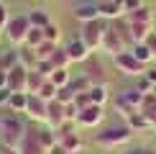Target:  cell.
<instances>
[{"instance_id":"cell-32","label":"cell","mask_w":156,"mask_h":154,"mask_svg":"<svg viewBox=\"0 0 156 154\" xmlns=\"http://www.w3.org/2000/svg\"><path fill=\"white\" fill-rule=\"evenodd\" d=\"M87 62H90V64H87V72H84V75L90 77V82H105V80H102V64L95 62L92 57H90Z\"/></svg>"},{"instance_id":"cell-22","label":"cell","mask_w":156,"mask_h":154,"mask_svg":"<svg viewBox=\"0 0 156 154\" xmlns=\"http://www.w3.org/2000/svg\"><path fill=\"white\" fill-rule=\"evenodd\" d=\"M128 28H131L133 44H138V41H146V38H148V34L154 31V23H131V21H128Z\"/></svg>"},{"instance_id":"cell-43","label":"cell","mask_w":156,"mask_h":154,"mask_svg":"<svg viewBox=\"0 0 156 154\" xmlns=\"http://www.w3.org/2000/svg\"><path fill=\"white\" fill-rule=\"evenodd\" d=\"M146 46L151 49V54H154V59H156V31H151V34H148V38H146Z\"/></svg>"},{"instance_id":"cell-20","label":"cell","mask_w":156,"mask_h":154,"mask_svg":"<svg viewBox=\"0 0 156 154\" xmlns=\"http://www.w3.org/2000/svg\"><path fill=\"white\" fill-rule=\"evenodd\" d=\"M126 123H128V128H131L133 134H136V131H154V128H151V123L146 121V116L141 113V111L131 113V116L126 118Z\"/></svg>"},{"instance_id":"cell-38","label":"cell","mask_w":156,"mask_h":154,"mask_svg":"<svg viewBox=\"0 0 156 154\" xmlns=\"http://www.w3.org/2000/svg\"><path fill=\"white\" fill-rule=\"evenodd\" d=\"M72 103H74L77 108H80V111H82V108H87V105H92V103H90V95H87V93H77Z\"/></svg>"},{"instance_id":"cell-9","label":"cell","mask_w":156,"mask_h":154,"mask_svg":"<svg viewBox=\"0 0 156 154\" xmlns=\"http://www.w3.org/2000/svg\"><path fill=\"white\" fill-rule=\"evenodd\" d=\"M26 116H28L34 123H46V100H41L38 95H28Z\"/></svg>"},{"instance_id":"cell-18","label":"cell","mask_w":156,"mask_h":154,"mask_svg":"<svg viewBox=\"0 0 156 154\" xmlns=\"http://www.w3.org/2000/svg\"><path fill=\"white\" fill-rule=\"evenodd\" d=\"M56 144H62L69 154H74V152H84V141H82V134H80V131H72V134H67V136H62Z\"/></svg>"},{"instance_id":"cell-28","label":"cell","mask_w":156,"mask_h":154,"mask_svg":"<svg viewBox=\"0 0 156 154\" xmlns=\"http://www.w3.org/2000/svg\"><path fill=\"white\" fill-rule=\"evenodd\" d=\"M16 64H18V49H8L0 54V69L3 72H10Z\"/></svg>"},{"instance_id":"cell-12","label":"cell","mask_w":156,"mask_h":154,"mask_svg":"<svg viewBox=\"0 0 156 154\" xmlns=\"http://www.w3.org/2000/svg\"><path fill=\"white\" fill-rule=\"evenodd\" d=\"M26 80H28V69L16 64L8 72V90L10 93H26Z\"/></svg>"},{"instance_id":"cell-48","label":"cell","mask_w":156,"mask_h":154,"mask_svg":"<svg viewBox=\"0 0 156 154\" xmlns=\"http://www.w3.org/2000/svg\"><path fill=\"white\" fill-rule=\"evenodd\" d=\"M123 154H141V149H136V146H131V149H126Z\"/></svg>"},{"instance_id":"cell-47","label":"cell","mask_w":156,"mask_h":154,"mask_svg":"<svg viewBox=\"0 0 156 154\" xmlns=\"http://www.w3.org/2000/svg\"><path fill=\"white\" fill-rule=\"evenodd\" d=\"M0 87H8V72L0 69Z\"/></svg>"},{"instance_id":"cell-31","label":"cell","mask_w":156,"mask_h":154,"mask_svg":"<svg viewBox=\"0 0 156 154\" xmlns=\"http://www.w3.org/2000/svg\"><path fill=\"white\" fill-rule=\"evenodd\" d=\"M49 80L54 82L56 87H64V85H69V80H72V75H69V69H67V67H59V69H54V72L49 75Z\"/></svg>"},{"instance_id":"cell-5","label":"cell","mask_w":156,"mask_h":154,"mask_svg":"<svg viewBox=\"0 0 156 154\" xmlns=\"http://www.w3.org/2000/svg\"><path fill=\"white\" fill-rule=\"evenodd\" d=\"M28 28H31L28 16L21 13V16H16V18L10 16V21H8V26H5L3 31H5V36H8V41L13 44V46H23L26 36H28Z\"/></svg>"},{"instance_id":"cell-25","label":"cell","mask_w":156,"mask_h":154,"mask_svg":"<svg viewBox=\"0 0 156 154\" xmlns=\"http://www.w3.org/2000/svg\"><path fill=\"white\" fill-rule=\"evenodd\" d=\"M36 54H34V49H28V46H18V64L26 69H34L36 67Z\"/></svg>"},{"instance_id":"cell-11","label":"cell","mask_w":156,"mask_h":154,"mask_svg":"<svg viewBox=\"0 0 156 154\" xmlns=\"http://www.w3.org/2000/svg\"><path fill=\"white\" fill-rule=\"evenodd\" d=\"M64 51H67L69 62H80V64H82V62H87L90 57H92V51L84 46V41H82L80 36H77V38H72V41H69L67 46H64Z\"/></svg>"},{"instance_id":"cell-46","label":"cell","mask_w":156,"mask_h":154,"mask_svg":"<svg viewBox=\"0 0 156 154\" xmlns=\"http://www.w3.org/2000/svg\"><path fill=\"white\" fill-rule=\"evenodd\" d=\"M0 154H18V149H13V146H5V144H0Z\"/></svg>"},{"instance_id":"cell-39","label":"cell","mask_w":156,"mask_h":154,"mask_svg":"<svg viewBox=\"0 0 156 154\" xmlns=\"http://www.w3.org/2000/svg\"><path fill=\"white\" fill-rule=\"evenodd\" d=\"M141 5H144V0H123V16H126V13L138 10Z\"/></svg>"},{"instance_id":"cell-1","label":"cell","mask_w":156,"mask_h":154,"mask_svg":"<svg viewBox=\"0 0 156 154\" xmlns=\"http://www.w3.org/2000/svg\"><path fill=\"white\" fill-rule=\"evenodd\" d=\"M26 134H28V123L23 121L21 113H5V116H0V144L18 149L21 141L26 139Z\"/></svg>"},{"instance_id":"cell-27","label":"cell","mask_w":156,"mask_h":154,"mask_svg":"<svg viewBox=\"0 0 156 154\" xmlns=\"http://www.w3.org/2000/svg\"><path fill=\"white\" fill-rule=\"evenodd\" d=\"M41 41H46V38H44V28H38V26H31V28H28V36H26V41H23V46L36 49Z\"/></svg>"},{"instance_id":"cell-30","label":"cell","mask_w":156,"mask_h":154,"mask_svg":"<svg viewBox=\"0 0 156 154\" xmlns=\"http://www.w3.org/2000/svg\"><path fill=\"white\" fill-rule=\"evenodd\" d=\"M44 38H46V41L59 44V41H62V26L56 23V21H49L46 26H44Z\"/></svg>"},{"instance_id":"cell-41","label":"cell","mask_w":156,"mask_h":154,"mask_svg":"<svg viewBox=\"0 0 156 154\" xmlns=\"http://www.w3.org/2000/svg\"><path fill=\"white\" fill-rule=\"evenodd\" d=\"M144 77L148 82H151V85L156 87V64H146V69H144Z\"/></svg>"},{"instance_id":"cell-44","label":"cell","mask_w":156,"mask_h":154,"mask_svg":"<svg viewBox=\"0 0 156 154\" xmlns=\"http://www.w3.org/2000/svg\"><path fill=\"white\" fill-rule=\"evenodd\" d=\"M8 98H10V90L8 87H0V105H8Z\"/></svg>"},{"instance_id":"cell-3","label":"cell","mask_w":156,"mask_h":154,"mask_svg":"<svg viewBox=\"0 0 156 154\" xmlns=\"http://www.w3.org/2000/svg\"><path fill=\"white\" fill-rule=\"evenodd\" d=\"M108 28H110V21H105V18H95V21L82 23L80 38L84 41V46L92 51V54L102 49V36H105V31H108Z\"/></svg>"},{"instance_id":"cell-6","label":"cell","mask_w":156,"mask_h":154,"mask_svg":"<svg viewBox=\"0 0 156 154\" xmlns=\"http://www.w3.org/2000/svg\"><path fill=\"white\" fill-rule=\"evenodd\" d=\"M113 64H115V69L123 75H131V77H138V75H144V64H141L136 57L131 54V49H126V51H120V54H115L113 57Z\"/></svg>"},{"instance_id":"cell-8","label":"cell","mask_w":156,"mask_h":154,"mask_svg":"<svg viewBox=\"0 0 156 154\" xmlns=\"http://www.w3.org/2000/svg\"><path fill=\"white\" fill-rule=\"evenodd\" d=\"M128 46H126V41L120 38V34L110 26V28L105 31V36H102V49L100 51H108L110 57H115V54H120V51H126Z\"/></svg>"},{"instance_id":"cell-16","label":"cell","mask_w":156,"mask_h":154,"mask_svg":"<svg viewBox=\"0 0 156 154\" xmlns=\"http://www.w3.org/2000/svg\"><path fill=\"white\" fill-rule=\"evenodd\" d=\"M87 95H90V103H95V105H105L108 98H110L108 82H92L90 90H87Z\"/></svg>"},{"instance_id":"cell-40","label":"cell","mask_w":156,"mask_h":154,"mask_svg":"<svg viewBox=\"0 0 156 154\" xmlns=\"http://www.w3.org/2000/svg\"><path fill=\"white\" fill-rule=\"evenodd\" d=\"M77 113H80V108H77L74 103H67V105H64V116H67V121H77Z\"/></svg>"},{"instance_id":"cell-24","label":"cell","mask_w":156,"mask_h":154,"mask_svg":"<svg viewBox=\"0 0 156 154\" xmlns=\"http://www.w3.org/2000/svg\"><path fill=\"white\" fill-rule=\"evenodd\" d=\"M131 54H133V57H136V59H138L141 64H144V67L154 62V54H151V49L146 46V41H138V44H133V46H131Z\"/></svg>"},{"instance_id":"cell-35","label":"cell","mask_w":156,"mask_h":154,"mask_svg":"<svg viewBox=\"0 0 156 154\" xmlns=\"http://www.w3.org/2000/svg\"><path fill=\"white\" fill-rule=\"evenodd\" d=\"M136 90H138V93H144V95H148V93H156V87H154L151 82L146 80L144 75H138V77H136Z\"/></svg>"},{"instance_id":"cell-7","label":"cell","mask_w":156,"mask_h":154,"mask_svg":"<svg viewBox=\"0 0 156 154\" xmlns=\"http://www.w3.org/2000/svg\"><path fill=\"white\" fill-rule=\"evenodd\" d=\"M102 121H105V105H87V108H82L80 113H77V123L84 126V128H95V126H100Z\"/></svg>"},{"instance_id":"cell-49","label":"cell","mask_w":156,"mask_h":154,"mask_svg":"<svg viewBox=\"0 0 156 154\" xmlns=\"http://www.w3.org/2000/svg\"><path fill=\"white\" fill-rule=\"evenodd\" d=\"M141 154H156L154 149H148V146H144V149H141Z\"/></svg>"},{"instance_id":"cell-17","label":"cell","mask_w":156,"mask_h":154,"mask_svg":"<svg viewBox=\"0 0 156 154\" xmlns=\"http://www.w3.org/2000/svg\"><path fill=\"white\" fill-rule=\"evenodd\" d=\"M138 111L146 116V121L151 123V128L156 131V93L144 95V103H141V108H138Z\"/></svg>"},{"instance_id":"cell-23","label":"cell","mask_w":156,"mask_h":154,"mask_svg":"<svg viewBox=\"0 0 156 154\" xmlns=\"http://www.w3.org/2000/svg\"><path fill=\"white\" fill-rule=\"evenodd\" d=\"M46 80H49V77H44L41 72H36V69H28V80H26V93H28V95H36Z\"/></svg>"},{"instance_id":"cell-4","label":"cell","mask_w":156,"mask_h":154,"mask_svg":"<svg viewBox=\"0 0 156 154\" xmlns=\"http://www.w3.org/2000/svg\"><path fill=\"white\" fill-rule=\"evenodd\" d=\"M113 103H115V111H120L123 121H126L131 113H136L141 108V103H144V93H138L136 87H128V90H123V93H118V98H115Z\"/></svg>"},{"instance_id":"cell-36","label":"cell","mask_w":156,"mask_h":154,"mask_svg":"<svg viewBox=\"0 0 156 154\" xmlns=\"http://www.w3.org/2000/svg\"><path fill=\"white\" fill-rule=\"evenodd\" d=\"M56 100H59V103H64V105H67V103H72V100H74V93H72V90H69V85H64V87H59V93H56Z\"/></svg>"},{"instance_id":"cell-26","label":"cell","mask_w":156,"mask_h":154,"mask_svg":"<svg viewBox=\"0 0 156 154\" xmlns=\"http://www.w3.org/2000/svg\"><path fill=\"white\" fill-rule=\"evenodd\" d=\"M26 16H28V21H31V26H38V28H44V26H46L51 18H49V13L44 10V8H31L28 13H26Z\"/></svg>"},{"instance_id":"cell-19","label":"cell","mask_w":156,"mask_h":154,"mask_svg":"<svg viewBox=\"0 0 156 154\" xmlns=\"http://www.w3.org/2000/svg\"><path fill=\"white\" fill-rule=\"evenodd\" d=\"M26 105H28V93H10V98H8V111L10 113H26Z\"/></svg>"},{"instance_id":"cell-15","label":"cell","mask_w":156,"mask_h":154,"mask_svg":"<svg viewBox=\"0 0 156 154\" xmlns=\"http://www.w3.org/2000/svg\"><path fill=\"white\" fill-rule=\"evenodd\" d=\"M74 18L80 23H87V21H95V18H100V13H97V3H80L74 5Z\"/></svg>"},{"instance_id":"cell-45","label":"cell","mask_w":156,"mask_h":154,"mask_svg":"<svg viewBox=\"0 0 156 154\" xmlns=\"http://www.w3.org/2000/svg\"><path fill=\"white\" fill-rule=\"evenodd\" d=\"M49 154H69V152L64 149L62 144H54V146H51V149H49Z\"/></svg>"},{"instance_id":"cell-13","label":"cell","mask_w":156,"mask_h":154,"mask_svg":"<svg viewBox=\"0 0 156 154\" xmlns=\"http://www.w3.org/2000/svg\"><path fill=\"white\" fill-rule=\"evenodd\" d=\"M64 121H67V116H64V103H59V100H49L46 103V126H51V128H56V126H62Z\"/></svg>"},{"instance_id":"cell-10","label":"cell","mask_w":156,"mask_h":154,"mask_svg":"<svg viewBox=\"0 0 156 154\" xmlns=\"http://www.w3.org/2000/svg\"><path fill=\"white\" fill-rule=\"evenodd\" d=\"M97 13L105 21H118L123 18V0H97Z\"/></svg>"},{"instance_id":"cell-50","label":"cell","mask_w":156,"mask_h":154,"mask_svg":"<svg viewBox=\"0 0 156 154\" xmlns=\"http://www.w3.org/2000/svg\"><path fill=\"white\" fill-rule=\"evenodd\" d=\"M0 38H3V28H0Z\"/></svg>"},{"instance_id":"cell-14","label":"cell","mask_w":156,"mask_h":154,"mask_svg":"<svg viewBox=\"0 0 156 154\" xmlns=\"http://www.w3.org/2000/svg\"><path fill=\"white\" fill-rule=\"evenodd\" d=\"M18 154H49V149H44V146L38 144L34 126H28V134H26V139L21 141V146H18Z\"/></svg>"},{"instance_id":"cell-2","label":"cell","mask_w":156,"mask_h":154,"mask_svg":"<svg viewBox=\"0 0 156 154\" xmlns=\"http://www.w3.org/2000/svg\"><path fill=\"white\" fill-rule=\"evenodd\" d=\"M133 139V131L128 128V123H113L108 126L105 131H100L95 136V144L97 146H105V149H115V146H123Z\"/></svg>"},{"instance_id":"cell-21","label":"cell","mask_w":156,"mask_h":154,"mask_svg":"<svg viewBox=\"0 0 156 154\" xmlns=\"http://www.w3.org/2000/svg\"><path fill=\"white\" fill-rule=\"evenodd\" d=\"M126 21H131V23H154V10L148 8V5H141L138 10H133V13H126Z\"/></svg>"},{"instance_id":"cell-34","label":"cell","mask_w":156,"mask_h":154,"mask_svg":"<svg viewBox=\"0 0 156 154\" xmlns=\"http://www.w3.org/2000/svg\"><path fill=\"white\" fill-rule=\"evenodd\" d=\"M56 93H59V87H56V85H54L51 80H46V82L41 85V90H38L36 95H38L41 100H46V103H49V100H54V98H56Z\"/></svg>"},{"instance_id":"cell-42","label":"cell","mask_w":156,"mask_h":154,"mask_svg":"<svg viewBox=\"0 0 156 154\" xmlns=\"http://www.w3.org/2000/svg\"><path fill=\"white\" fill-rule=\"evenodd\" d=\"M8 21H10V13H8V8H5V3H0V28H5Z\"/></svg>"},{"instance_id":"cell-51","label":"cell","mask_w":156,"mask_h":154,"mask_svg":"<svg viewBox=\"0 0 156 154\" xmlns=\"http://www.w3.org/2000/svg\"><path fill=\"white\" fill-rule=\"evenodd\" d=\"M74 154H84V152H74Z\"/></svg>"},{"instance_id":"cell-37","label":"cell","mask_w":156,"mask_h":154,"mask_svg":"<svg viewBox=\"0 0 156 154\" xmlns=\"http://www.w3.org/2000/svg\"><path fill=\"white\" fill-rule=\"evenodd\" d=\"M34 69H36V72H41L44 77H49L51 72H54V64H51L49 59H46V62H36V67H34Z\"/></svg>"},{"instance_id":"cell-33","label":"cell","mask_w":156,"mask_h":154,"mask_svg":"<svg viewBox=\"0 0 156 154\" xmlns=\"http://www.w3.org/2000/svg\"><path fill=\"white\" fill-rule=\"evenodd\" d=\"M49 62L54 64V69H59V67H69V64H72V62H69V57H67V51H64V46H56V51L49 57Z\"/></svg>"},{"instance_id":"cell-29","label":"cell","mask_w":156,"mask_h":154,"mask_svg":"<svg viewBox=\"0 0 156 154\" xmlns=\"http://www.w3.org/2000/svg\"><path fill=\"white\" fill-rule=\"evenodd\" d=\"M56 46H59V44H54V41H41V44H38V46L34 49L36 59H38V62H46L49 57H51V54L56 51Z\"/></svg>"}]
</instances>
